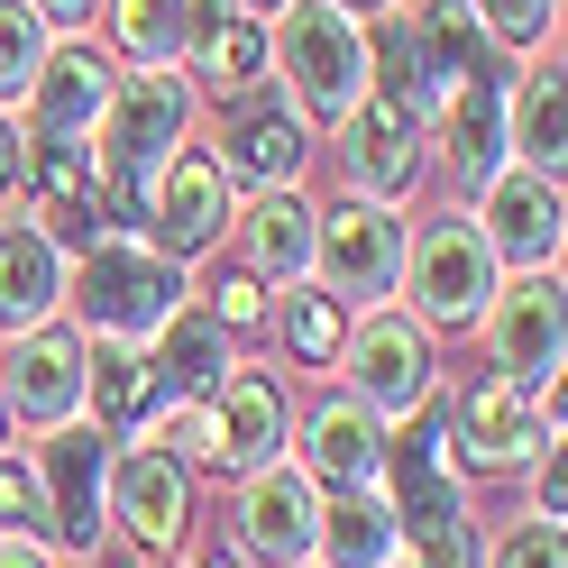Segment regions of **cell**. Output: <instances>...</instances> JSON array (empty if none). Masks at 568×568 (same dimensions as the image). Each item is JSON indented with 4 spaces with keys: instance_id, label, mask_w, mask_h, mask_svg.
I'll use <instances>...</instances> for the list:
<instances>
[{
    "instance_id": "cell-1",
    "label": "cell",
    "mask_w": 568,
    "mask_h": 568,
    "mask_svg": "<svg viewBox=\"0 0 568 568\" xmlns=\"http://www.w3.org/2000/svg\"><path fill=\"white\" fill-rule=\"evenodd\" d=\"M184 120H193V83L184 74H120L111 83V101H101V156H92V174H101V221H138V202H148V174L165 165V148L184 138Z\"/></svg>"
},
{
    "instance_id": "cell-2",
    "label": "cell",
    "mask_w": 568,
    "mask_h": 568,
    "mask_svg": "<svg viewBox=\"0 0 568 568\" xmlns=\"http://www.w3.org/2000/svg\"><path fill=\"white\" fill-rule=\"evenodd\" d=\"M275 64H284V83H294V101L312 120H348L367 101V38L339 0H284Z\"/></svg>"
},
{
    "instance_id": "cell-3",
    "label": "cell",
    "mask_w": 568,
    "mask_h": 568,
    "mask_svg": "<svg viewBox=\"0 0 568 568\" xmlns=\"http://www.w3.org/2000/svg\"><path fill=\"white\" fill-rule=\"evenodd\" d=\"M64 294L83 303V322L101 331V339H138V331H156L165 312H174V294H184V275H174V257H148V247H92V266H83V284H64Z\"/></svg>"
},
{
    "instance_id": "cell-4",
    "label": "cell",
    "mask_w": 568,
    "mask_h": 568,
    "mask_svg": "<svg viewBox=\"0 0 568 568\" xmlns=\"http://www.w3.org/2000/svg\"><path fill=\"white\" fill-rule=\"evenodd\" d=\"M395 468H404L395 531L422 541V568H468V531H458V440L440 432V422H422Z\"/></svg>"
},
{
    "instance_id": "cell-5",
    "label": "cell",
    "mask_w": 568,
    "mask_h": 568,
    "mask_svg": "<svg viewBox=\"0 0 568 568\" xmlns=\"http://www.w3.org/2000/svg\"><path fill=\"white\" fill-rule=\"evenodd\" d=\"M404 266H413V294H422L432 322H477L495 303V247L477 239V221H458V211L404 247Z\"/></svg>"
},
{
    "instance_id": "cell-6",
    "label": "cell",
    "mask_w": 568,
    "mask_h": 568,
    "mask_svg": "<svg viewBox=\"0 0 568 568\" xmlns=\"http://www.w3.org/2000/svg\"><path fill=\"white\" fill-rule=\"evenodd\" d=\"M312 266H322V294H385L404 275V221L385 202H348L312 230Z\"/></svg>"
},
{
    "instance_id": "cell-7",
    "label": "cell",
    "mask_w": 568,
    "mask_h": 568,
    "mask_svg": "<svg viewBox=\"0 0 568 568\" xmlns=\"http://www.w3.org/2000/svg\"><path fill=\"white\" fill-rule=\"evenodd\" d=\"M148 184H156V202H148L156 247H165V257H202V247L221 239V221H230V174H221V156L184 148V156H165Z\"/></svg>"
},
{
    "instance_id": "cell-8",
    "label": "cell",
    "mask_w": 568,
    "mask_h": 568,
    "mask_svg": "<svg viewBox=\"0 0 568 568\" xmlns=\"http://www.w3.org/2000/svg\"><path fill=\"white\" fill-rule=\"evenodd\" d=\"M486 339H495V367L514 385H559V275H523L514 294L486 303Z\"/></svg>"
},
{
    "instance_id": "cell-9",
    "label": "cell",
    "mask_w": 568,
    "mask_h": 568,
    "mask_svg": "<svg viewBox=\"0 0 568 568\" xmlns=\"http://www.w3.org/2000/svg\"><path fill=\"white\" fill-rule=\"evenodd\" d=\"M348 385H358L367 413H413L432 395V339H422V322L376 312V322L348 339Z\"/></svg>"
},
{
    "instance_id": "cell-10",
    "label": "cell",
    "mask_w": 568,
    "mask_h": 568,
    "mask_svg": "<svg viewBox=\"0 0 568 568\" xmlns=\"http://www.w3.org/2000/svg\"><path fill=\"white\" fill-rule=\"evenodd\" d=\"M101 432L83 422H55L38 440V477H47V514H55V541L64 550H101Z\"/></svg>"
},
{
    "instance_id": "cell-11",
    "label": "cell",
    "mask_w": 568,
    "mask_h": 568,
    "mask_svg": "<svg viewBox=\"0 0 568 568\" xmlns=\"http://www.w3.org/2000/svg\"><path fill=\"white\" fill-rule=\"evenodd\" d=\"M0 404L10 413H28V422H74V404H83V339H64V331H19L10 339V358H0Z\"/></svg>"
},
{
    "instance_id": "cell-12",
    "label": "cell",
    "mask_w": 568,
    "mask_h": 568,
    "mask_svg": "<svg viewBox=\"0 0 568 568\" xmlns=\"http://www.w3.org/2000/svg\"><path fill=\"white\" fill-rule=\"evenodd\" d=\"M312 531H322V486L294 468H247L239 486V541L257 559H312Z\"/></svg>"
},
{
    "instance_id": "cell-13",
    "label": "cell",
    "mask_w": 568,
    "mask_h": 568,
    "mask_svg": "<svg viewBox=\"0 0 568 568\" xmlns=\"http://www.w3.org/2000/svg\"><path fill=\"white\" fill-rule=\"evenodd\" d=\"M202 413H211V458L221 468H275V449H284V395L266 376H221L202 395Z\"/></svg>"
},
{
    "instance_id": "cell-14",
    "label": "cell",
    "mask_w": 568,
    "mask_h": 568,
    "mask_svg": "<svg viewBox=\"0 0 568 568\" xmlns=\"http://www.w3.org/2000/svg\"><path fill=\"white\" fill-rule=\"evenodd\" d=\"M495 257H514V266H550L559 257V184L550 174H495L486 184V230H477Z\"/></svg>"
},
{
    "instance_id": "cell-15",
    "label": "cell",
    "mask_w": 568,
    "mask_h": 568,
    "mask_svg": "<svg viewBox=\"0 0 568 568\" xmlns=\"http://www.w3.org/2000/svg\"><path fill=\"white\" fill-rule=\"evenodd\" d=\"M458 468H514V458H531V440H541V404H531V385L514 376H486L468 413H458Z\"/></svg>"
},
{
    "instance_id": "cell-16",
    "label": "cell",
    "mask_w": 568,
    "mask_h": 568,
    "mask_svg": "<svg viewBox=\"0 0 568 568\" xmlns=\"http://www.w3.org/2000/svg\"><path fill=\"white\" fill-rule=\"evenodd\" d=\"M303 468H312V486H376L385 477V440H376V413L348 395V404H322L303 422Z\"/></svg>"
},
{
    "instance_id": "cell-17",
    "label": "cell",
    "mask_w": 568,
    "mask_h": 568,
    "mask_svg": "<svg viewBox=\"0 0 568 568\" xmlns=\"http://www.w3.org/2000/svg\"><path fill=\"white\" fill-rule=\"evenodd\" d=\"M111 505H120V523L138 531L148 550H165L174 531H184V458L174 449H129L120 468H111Z\"/></svg>"
},
{
    "instance_id": "cell-18",
    "label": "cell",
    "mask_w": 568,
    "mask_h": 568,
    "mask_svg": "<svg viewBox=\"0 0 568 568\" xmlns=\"http://www.w3.org/2000/svg\"><path fill=\"white\" fill-rule=\"evenodd\" d=\"M221 19H230L221 0H111V38H120V55H138V64L193 55Z\"/></svg>"
},
{
    "instance_id": "cell-19",
    "label": "cell",
    "mask_w": 568,
    "mask_h": 568,
    "mask_svg": "<svg viewBox=\"0 0 568 568\" xmlns=\"http://www.w3.org/2000/svg\"><path fill=\"white\" fill-rule=\"evenodd\" d=\"M38 221H47V239L101 230V174H92L83 138H38Z\"/></svg>"
},
{
    "instance_id": "cell-20",
    "label": "cell",
    "mask_w": 568,
    "mask_h": 568,
    "mask_svg": "<svg viewBox=\"0 0 568 568\" xmlns=\"http://www.w3.org/2000/svg\"><path fill=\"white\" fill-rule=\"evenodd\" d=\"M339 129H348V184H358L367 202H395V193L413 184V165H422V156H413V138H422V129H413L404 111H385V101H376V111L358 101Z\"/></svg>"
},
{
    "instance_id": "cell-21",
    "label": "cell",
    "mask_w": 568,
    "mask_h": 568,
    "mask_svg": "<svg viewBox=\"0 0 568 568\" xmlns=\"http://www.w3.org/2000/svg\"><path fill=\"white\" fill-rule=\"evenodd\" d=\"M28 101H38V138H83L101 120V101H111V64H101L92 47H64V55L38 64Z\"/></svg>"
},
{
    "instance_id": "cell-22",
    "label": "cell",
    "mask_w": 568,
    "mask_h": 568,
    "mask_svg": "<svg viewBox=\"0 0 568 568\" xmlns=\"http://www.w3.org/2000/svg\"><path fill=\"white\" fill-rule=\"evenodd\" d=\"M495 101H505L495 64L449 83V174L458 184H495V165H505V111Z\"/></svg>"
},
{
    "instance_id": "cell-23",
    "label": "cell",
    "mask_w": 568,
    "mask_h": 568,
    "mask_svg": "<svg viewBox=\"0 0 568 568\" xmlns=\"http://www.w3.org/2000/svg\"><path fill=\"white\" fill-rule=\"evenodd\" d=\"M148 385H156V404H202L211 385H221V322H202V312H165Z\"/></svg>"
},
{
    "instance_id": "cell-24",
    "label": "cell",
    "mask_w": 568,
    "mask_h": 568,
    "mask_svg": "<svg viewBox=\"0 0 568 568\" xmlns=\"http://www.w3.org/2000/svg\"><path fill=\"white\" fill-rule=\"evenodd\" d=\"M55 303H64L55 239H47V230H10V239H0V322H10V331H38Z\"/></svg>"
},
{
    "instance_id": "cell-25",
    "label": "cell",
    "mask_w": 568,
    "mask_h": 568,
    "mask_svg": "<svg viewBox=\"0 0 568 568\" xmlns=\"http://www.w3.org/2000/svg\"><path fill=\"white\" fill-rule=\"evenodd\" d=\"M367 64H376V83H385V111H404L413 129L449 101V83H440V64H432V47H422L413 19H385L376 47H367Z\"/></svg>"
},
{
    "instance_id": "cell-26",
    "label": "cell",
    "mask_w": 568,
    "mask_h": 568,
    "mask_svg": "<svg viewBox=\"0 0 568 568\" xmlns=\"http://www.w3.org/2000/svg\"><path fill=\"white\" fill-rule=\"evenodd\" d=\"M221 174H247V184H266V193H284L303 174V120L284 111V101H257V111H239V129H230V165Z\"/></svg>"
},
{
    "instance_id": "cell-27",
    "label": "cell",
    "mask_w": 568,
    "mask_h": 568,
    "mask_svg": "<svg viewBox=\"0 0 568 568\" xmlns=\"http://www.w3.org/2000/svg\"><path fill=\"white\" fill-rule=\"evenodd\" d=\"M395 505H385L376 486H348L339 505L322 514V531H312V550H331V568H385L395 559Z\"/></svg>"
},
{
    "instance_id": "cell-28",
    "label": "cell",
    "mask_w": 568,
    "mask_h": 568,
    "mask_svg": "<svg viewBox=\"0 0 568 568\" xmlns=\"http://www.w3.org/2000/svg\"><path fill=\"white\" fill-rule=\"evenodd\" d=\"M312 211L294 202V193H257V211H247V275H303L312 266Z\"/></svg>"
},
{
    "instance_id": "cell-29",
    "label": "cell",
    "mask_w": 568,
    "mask_h": 568,
    "mask_svg": "<svg viewBox=\"0 0 568 568\" xmlns=\"http://www.w3.org/2000/svg\"><path fill=\"white\" fill-rule=\"evenodd\" d=\"M559 129H568V111H559V64H531V74L514 83V129H505V148H514L531 174H550V184H559Z\"/></svg>"
},
{
    "instance_id": "cell-30",
    "label": "cell",
    "mask_w": 568,
    "mask_h": 568,
    "mask_svg": "<svg viewBox=\"0 0 568 568\" xmlns=\"http://www.w3.org/2000/svg\"><path fill=\"white\" fill-rule=\"evenodd\" d=\"M83 395L101 404V422H138L156 404V385H148V358H138L129 339H101V358H83Z\"/></svg>"
},
{
    "instance_id": "cell-31",
    "label": "cell",
    "mask_w": 568,
    "mask_h": 568,
    "mask_svg": "<svg viewBox=\"0 0 568 568\" xmlns=\"http://www.w3.org/2000/svg\"><path fill=\"white\" fill-rule=\"evenodd\" d=\"M422 47H432V64H440V83H458V74H486V28H477V10L468 0H432V19H422Z\"/></svg>"
},
{
    "instance_id": "cell-32",
    "label": "cell",
    "mask_w": 568,
    "mask_h": 568,
    "mask_svg": "<svg viewBox=\"0 0 568 568\" xmlns=\"http://www.w3.org/2000/svg\"><path fill=\"white\" fill-rule=\"evenodd\" d=\"M38 64H47V19L28 0H0V101L38 83Z\"/></svg>"
},
{
    "instance_id": "cell-33",
    "label": "cell",
    "mask_w": 568,
    "mask_h": 568,
    "mask_svg": "<svg viewBox=\"0 0 568 568\" xmlns=\"http://www.w3.org/2000/svg\"><path fill=\"white\" fill-rule=\"evenodd\" d=\"M202 64H211V83H230V92H247L266 74V38H257V19H221L202 38Z\"/></svg>"
},
{
    "instance_id": "cell-34",
    "label": "cell",
    "mask_w": 568,
    "mask_h": 568,
    "mask_svg": "<svg viewBox=\"0 0 568 568\" xmlns=\"http://www.w3.org/2000/svg\"><path fill=\"white\" fill-rule=\"evenodd\" d=\"M284 339H294L303 367H331V348H339V303H331V294H294V312H284Z\"/></svg>"
},
{
    "instance_id": "cell-35",
    "label": "cell",
    "mask_w": 568,
    "mask_h": 568,
    "mask_svg": "<svg viewBox=\"0 0 568 568\" xmlns=\"http://www.w3.org/2000/svg\"><path fill=\"white\" fill-rule=\"evenodd\" d=\"M477 28H495L505 47H541L550 28H559V0H468Z\"/></svg>"
},
{
    "instance_id": "cell-36",
    "label": "cell",
    "mask_w": 568,
    "mask_h": 568,
    "mask_svg": "<svg viewBox=\"0 0 568 568\" xmlns=\"http://www.w3.org/2000/svg\"><path fill=\"white\" fill-rule=\"evenodd\" d=\"M495 568H559V523H514L495 541Z\"/></svg>"
},
{
    "instance_id": "cell-37",
    "label": "cell",
    "mask_w": 568,
    "mask_h": 568,
    "mask_svg": "<svg viewBox=\"0 0 568 568\" xmlns=\"http://www.w3.org/2000/svg\"><path fill=\"white\" fill-rule=\"evenodd\" d=\"M38 514H47L38 477H28V468H0V531H38Z\"/></svg>"
},
{
    "instance_id": "cell-38",
    "label": "cell",
    "mask_w": 568,
    "mask_h": 568,
    "mask_svg": "<svg viewBox=\"0 0 568 568\" xmlns=\"http://www.w3.org/2000/svg\"><path fill=\"white\" fill-rule=\"evenodd\" d=\"M257 312H266L257 275H230V284H221V331H247V322H257Z\"/></svg>"
},
{
    "instance_id": "cell-39",
    "label": "cell",
    "mask_w": 568,
    "mask_h": 568,
    "mask_svg": "<svg viewBox=\"0 0 568 568\" xmlns=\"http://www.w3.org/2000/svg\"><path fill=\"white\" fill-rule=\"evenodd\" d=\"M531 486H541V523H559V495H568V477H559V432H550V458H541V477H531Z\"/></svg>"
},
{
    "instance_id": "cell-40",
    "label": "cell",
    "mask_w": 568,
    "mask_h": 568,
    "mask_svg": "<svg viewBox=\"0 0 568 568\" xmlns=\"http://www.w3.org/2000/svg\"><path fill=\"white\" fill-rule=\"evenodd\" d=\"M28 10H38L47 28H83V19L101 10V0H28Z\"/></svg>"
},
{
    "instance_id": "cell-41",
    "label": "cell",
    "mask_w": 568,
    "mask_h": 568,
    "mask_svg": "<svg viewBox=\"0 0 568 568\" xmlns=\"http://www.w3.org/2000/svg\"><path fill=\"white\" fill-rule=\"evenodd\" d=\"M10 184H19V129L0 120V193H10Z\"/></svg>"
},
{
    "instance_id": "cell-42",
    "label": "cell",
    "mask_w": 568,
    "mask_h": 568,
    "mask_svg": "<svg viewBox=\"0 0 568 568\" xmlns=\"http://www.w3.org/2000/svg\"><path fill=\"white\" fill-rule=\"evenodd\" d=\"M0 568H47V559H38V550H28V541H19V531H0Z\"/></svg>"
},
{
    "instance_id": "cell-43",
    "label": "cell",
    "mask_w": 568,
    "mask_h": 568,
    "mask_svg": "<svg viewBox=\"0 0 568 568\" xmlns=\"http://www.w3.org/2000/svg\"><path fill=\"white\" fill-rule=\"evenodd\" d=\"M339 10H348V19H358V10H385V0H339Z\"/></svg>"
},
{
    "instance_id": "cell-44",
    "label": "cell",
    "mask_w": 568,
    "mask_h": 568,
    "mask_svg": "<svg viewBox=\"0 0 568 568\" xmlns=\"http://www.w3.org/2000/svg\"><path fill=\"white\" fill-rule=\"evenodd\" d=\"M247 10H284V0H247Z\"/></svg>"
},
{
    "instance_id": "cell-45",
    "label": "cell",
    "mask_w": 568,
    "mask_h": 568,
    "mask_svg": "<svg viewBox=\"0 0 568 568\" xmlns=\"http://www.w3.org/2000/svg\"><path fill=\"white\" fill-rule=\"evenodd\" d=\"M0 432H10V404H0Z\"/></svg>"
},
{
    "instance_id": "cell-46",
    "label": "cell",
    "mask_w": 568,
    "mask_h": 568,
    "mask_svg": "<svg viewBox=\"0 0 568 568\" xmlns=\"http://www.w3.org/2000/svg\"><path fill=\"white\" fill-rule=\"evenodd\" d=\"M211 568H239V559H211Z\"/></svg>"
},
{
    "instance_id": "cell-47",
    "label": "cell",
    "mask_w": 568,
    "mask_h": 568,
    "mask_svg": "<svg viewBox=\"0 0 568 568\" xmlns=\"http://www.w3.org/2000/svg\"><path fill=\"white\" fill-rule=\"evenodd\" d=\"M385 568H395V559H385ZM404 568H422V559H404Z\"/></svg>"
}]
</instances>
